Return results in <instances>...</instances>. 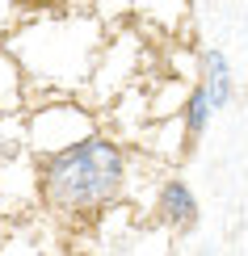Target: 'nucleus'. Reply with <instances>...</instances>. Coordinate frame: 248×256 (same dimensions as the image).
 I'll return each mask as SVG.
<instances>
[{"label":"nucleus","mask_w":248,"mask_h":256,"mask_svg":"<svg viewBox=\"0 0 248 256\" xmlns=\"http://www.w3.org/2000/svg\"><path fill=\"white\" fill-rule=\"evenodd\" d=\"M122 189V152L105 138H84L42 168V198L59 214H93Z\"/></svg>","instance_id":"f257e3e1"},{"label":"nucleus","mask_w":248,"mask_h":256,"mask_svg":"<svg viewBox=\"0 0 248 256\" xmlns=\"http://www.w3.org/2000/svg\"><path fill=\"white\" fill-rule=\"evenodd\" d=\"M160 210H164V218L172 227H189V222L198 218V202H193V194L185 185H177V180L160 189Z\"/></svg>","instance_id":"f03ea898"},{"label":"nucleus","mask_w":248,"mask_h":256,"mask_svg":"<svg viewBox=\"0 0 248 256\" xmlns=\"http://www.w3.org/2000/svg\"><path fill=\"white\" fill-rule=\"evenodd\" d=\"M206 68H210V88H206V97H210V110H223V105L231 101V76H227V59H223L219 50H210V55H206Z\"/></svg>","instance_id":"7ed1b4c3"},{"label":"nucleus","mask_w":248,"mask_h":256,"mask_svg":"<svg viewBox=\"0 0 248 256\" xmlns=\"http://www.w3.org/2000/svg\"><path fill=\"white\" fill-rule=\"evenodd\" d=\"M206 118H210V97H206V88H198L189 97V114H185V138H189V143H198V138H202Z\"/></svg>","instance_id":"20e7f679"},{"label":"nucleus","mask_w":248,"mask_h":256,"mask_svg":"<svg viewBox=\"0 0 248 256\" xmlns=\"http://www.w3.org/2000/svg\"><path fill=\"white\" fill-rule=\"evenodd\" d=\"M9 152H13V147H5V143H0V160H9Z\"/></svg>","instance_id":"39448f33"}]
</instances>
